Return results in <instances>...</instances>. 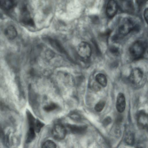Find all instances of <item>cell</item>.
Masks as SVG:
<instances>
[{
    "label": "cell",
    "mask_w": 148,
    "mask_h": 148,
    "mask_svg": "<svg viewBox=\"0 0 148 148\" xmlns=\"http://www.w3.org/2000/svg\"><path fill=\"white\" fill-rule=\"evenodd\" d=\"M111 32V31L110 29H108L105 32L101 34L100 36L102 38H105L107 40Z\"/></svg>",
    "instance_id": "obj_23"
},
{
    "label": "cell",
    "mask_w": 148,
    "mask_h": 148,
    "mask_svg": "<svg viewBox=\"0 0 148 148\" xmlns=\"http://www.w3.org/2000/svg\"><path fill=\"white\" fill-rule=\"evenodd\" d=\"M138 6L140 8L142 7L146 2V0H135Z\"/></svg>",
    "instance_id": "obj_27"
},
{
    "label": "cell",
    "mask_w": 148,
    "mask_h": 148,
    "mask_svg": "<svg viewBox=\"0 0 148 148\" xmlns=\"http://www.w3.org/2000/svg\"><path fill=\"white\" fill-rule=\"evenodd\" d=\"M93 43L95 45V50L97 51V54H98V55H100L101 54V52L99 49L97 45L96 42L95 41H94L93 40Z\"/></svg>",
    "instance_id": "obj_29"
},
{
    "label": "cell",
    "mask_w": 148,
    "mask_h": 148,
    "mask_svg": "<svg viewBox=\"0 0 148 148\" xmlns=\"http://www.w3.org/2000/svg\"><path fill=\"white\" fill-rule=\"evenodd\" d=\"M109 50L110 52L114 55L116 56L118 55L119 53L118 48L115 46H111L110 47Z\"/></svg>",
    "instance_id": "obj_22"
},
{
    "label": "cell",
    "mask_w": 148,
    "mask_h": 148,
    "mask_svg": "<svg viewBox=\"0 0 148 148\" xmlns=\"http://www.w3.org/2000/svg\"><path fill=\"white\" fill-rule=\"evenodd\" d=\"M44 125V124L43 123L38 119L36 120L34 127L35 131L36 132H39Z\"/></svg>",
    "instance_id": "obj_21"
},
{
    "label": "cell",
    "mask_w": 148,
    "mask_h": 148,
    "mask_svg": "<svg viewBox=\"0 0 148 148\" xmlns=\"http://www.w3.org/2000/svg\"><path fill=\"white\" fill-rule=\"evenodd\" d=\"M144 16L145 21L148 24V8H146L144 10Z\"/></svg>",
    "instance_id": "obj_28"
},
{
    "label": "cell",
    "mask_w": 148,
    "mask_h": 148,
    "mask_svg": "<svg viewBox=\"0 0 148 148\" xmlns=\"http://www.w3.org/2000/svg\"><path fill=\"white\" fill-rule=\"evenodd\" d=\"M70 117L75 121H79L81 119L80 116L77 113H73L70 115Z\"/></svg>",
    "instance_id": "obj_25"
},
{
    "label": "cell",
    "mask_w": 148,
    "mask_h": 148,
    "mask_svg": "<svg viewBox=\"0 0 148 148\" xmlns=\"http://www.w3.org/2000/svg\"><path fill=\"white\" fill-rule=\"evenodd\" d=\"M58 108L57 104L53 103H51L48 105L45 106L43 107L44 110L49 112L53 111Z\"/></svg>",
    "instance_id": "obj_18"
},
{
    "label": "cell",
    "mask_w": 148,
    "mask_h": 148,
    "mask_svg": "<svg viewBox=\"0 0 148 148\" xmlns=\"http://www.w3.org/2000/svg\"><path fill=\"white\" fill-rule=\"evenodd\" d=\"M118 5L114 0H109L108 1L106 10L107 16L109 18L113 17L116 14L118 10Z\"/></svg>",
    "instance_id": "obj_8"
},
{
    "label": "cell",
    "mask_w": 148,
    "mask_h": 148,
    "mask_svg": "<svg viewBox=\"0 0 148 148\" xmlns=\"http://www.w3.org/2000/svg\"><path fill=\"white\" fill-rule=\"evenodd\" d=\"M4 34L6 38L9 40H13L15 38L17 34L16 28L12 25H9L5 28Z\"/></svg>",
    "instance_id": "obj_11"
},
{
    "label": "cell",
    "mask_w": 148,
    "mask_h": 148,
    "mask_svg": "<svg viewBox=\"0 0 148 148\" xmlns=\"http://www.w3.org/2000/svg\"><path fill=\"white\" fill-rule=\"evenodd\" d=\"M51 134L54 139L57 140H61L65 137L66 130L63 125L57 124L53 126Z\"/></svg>",
    "instance_id": "obj_5"
},
{
    "label": "cell",
    "mask_w": 148,
    "mask_h": 148,
    "mask_svg": "<svg viewBox=\"0 0 148 148\" xmlns=\"http://www.w3.org/2000/svg\"><path fill=\"white\" fill-rule=\"evenodd\" d=\"M122 2L124 1H126L127 0H120Z\"/></svg>",
    "instance_id": "obj_30"
},
{
    "label": "cell",
    "mask_w": 148,
    "mask_h": 148,
    "mask_svg": "<svg viewBox=\"0 0 148 148\" xmlns=\"http://www.w3.org/2000/svg\"><path fill=\"white\" fill-rule=\"evenodd\" d=\"M100 85L97 82H95L93 84L92 88L95 91H98L100 90L101 87L99 86Z\"/></svg>",
    "instance_id": "obj_26"
},
{
    "label": "cell",
    "mask_w": 148,
    "mask_h": 148,
    "mask_svg": "<svg viewBox=\"0 0 148 148\" xmlns=\"http://www.w3.org/2000/svg\"><path fill=\"white\" fill-rule=\"evenodd\" d=\"M138 26L131 19L125 18L121 21L118 27V34L115 35L118 39L127 35L130 32L137 31Z\"/></svg>",
    "instance_id": "obj_1"
},
{
    "label": "cell",
    "mask_w": 148,
    "mask_h": 148,
    "mask_svg": "<svg viewBox=\"0 0 148 148\" xmlns=\"http://www.w3.org/2000/svg\"><path fill=\"white\" fill-rule=\"evenodd\" d=\"M47 40L53 48L61 53H65V51L63 47L60 42L57 40L51 38H48Z\"/></svg>",
    "instance_id": "obj_12"
},
{
    "label": "cell",
    "mask_w": 148,
    "mask_h": 148,
    "mask_svg": "<svg viewBox=\"0 0 148 148\" xmlns=\"http://www.w3.org/2000/svg\"><path fill=\"white\" fill-rule=\"evenodd\" d=\"M126 106L125 99L124 95L122 93H119L117 96L116 108L118 112L120 113L123 112Z\"/></svg>",
    "instance_id": "obj_9"
},
{
    "label": "cell",
    "mask_w": 148,
    "mask_h": 148,
    "mask_svg": "<svg viewBox=\"0 0 148 148\" xmlns=\"http://www.w3.org/2000/svg\"><path fill=\"white\" fill-rule=\"evenodd\" d=\"M67 127L71 132L73 134H81L84 133L87 129L85 125L78 126L76 125L68 124Z\"/></svg>",
    "instance_id": "obj_10"
},
{
    "label": "cell",
    "mask_w": 148,
    "mask_h": 148,
    "mask_svg": "<svg viewBox=\"0 0 148 148\" xmlns=\"http://www.w3.org/2000/svg\"><path fill=\"white\" fill-rule=\"evenodd\" d=\"M20 19L21 22L25 25L32 27L34 25V21L31 17L29 12L25 6L23 7L21 10Z\"/></svg>",
    "instance_id": "obj_7"
},
{
    "label": "cell",
    "mask_w": 148,
    "mask_h": 148,
    "mask_svg": "<svg viewBox=\"0 0 148 148\" xmlns=\"http://www.w3.org/2000/svg\"><path fill=\"white\" fill-rule=\"evenodd\" d=\"M136 120L138 127L148 132V114L143 111L139 112L137 114Z\"/></svg>",
    "instance_id": "obj_6"
},
{
    "label": "cell",
    "mask_w": 148,
    "mask_h": 148,
    "mask_svg": "<svg viewBox=\"0 0 148 148\" xmlns=\"http://www.w3.org/2000/svg\"><path fill=\"white\" fill-rule=\"evenodd\" d=\"M111 121L112 119L110 117L107 116L103 121V125L104 126H106L111 123Z\"/></svg>",
    "instance_id": "obj_24"
},
{
    "label": "cell",
    "mask_w": 148,
    "mask_h": 148,
    "mask_svg": "<svg viewBox=\"0 0 148 148\" xmlns=\"http://www.w3.org/2000/svg\"><path fill=\"white\" fill-rule=\"evenodd\" d=\"M77 52L82 58L87 59L90 58L92 54V49L90 44L88 42H81L77 47Z\"/></svg>",
    "instance_id": "obj_4"
},
{
    "label": "cell",
    "mask_w": 148,
    "mask_h": 148,
    "mask_svg": "<svg viewBox=\"0 0 148 148\" xmlns=\"http://www.w3.org/2000/svg\"><path fill=\"white\" fill-rule=\"evenodd\" d=\"M125 141L126 143L129 145H132L134 143V136L131 132H128L125 134Z\"/></svg>",
    "instance_id": "obj_16"
},
{
    "label": "cell",
    "mask_w": 148,
    "mask_h": 148,
    "mask_svg": "<svg viewBox=\"0 0 148 148\" xmlns=\"http://www.w3.org/2000/svg\"><path fill=\"white\" fill-rule=\"evenodd\" d=\"M105 105V101H100L97 103L95 107V109L97 112H101L103 109Z\"/></svg>",
    "instance_id": "obj_19"
},
{
    "label": "cell",
    "mask_w": 148,
    "mask_h": 148,
    "mask_svg": "<svg viewBox=\"0 0 148 148\" xmlns=\"http://www.w3.org/2000/svg\"><path fill=\"white\" fill-rule=\"evenodd\" d=\"M147 48V43L141 40H137L132 43L129 49L132 59L138 60L143 57Z\"/></svg>",
    "instance_id": "obj_2"
},
{
    "label": "cell",
    "mask_w": 148,
    "mask_h": 148,
    "mask_svg": "<svg viewBox=\"0 0 148 148\" xmlns=\"http://www.w3.org/2000/svg\"><path fill=\"white\" fill-rule=\"evenodd\" d=\"M143 73L139 68H136L131 71L129 77V80L134 86H140L143 78Z\"/></svg>",
    "instance_id": "obj_3"
},
{
    "label": "cell",
    "mask_w": 148,
    "mask_h": 148,
    "mask_svg": "<svg viewBox=\"0 0 148 148\" xmlns=\"http://www.w3.org/2000/svg\"><path fill=\"white\" fill-rule=\"evenodd\" d=\"M56 147V145L54 142L50 140H47L42 145V148H54Z\"/></svg>",
    "instance_id": "obj_20"
},
{
    "label": "cell",
    "mask_w": 148,
    "mask_h": 148,
    "mask_svg": "<svg viewBox=\"0 0 148 148\" xmlns=\"http://www.w3.org/2000/svg\"><path fill=\"white\" fill-rule=\"evenodd\" d=\"M35 130L33 128H29L26 134L25 142L28 143L32 142L36 136Z\"/></svg>",
    "instance_id": "obj_15"
},
{
    "label": "cell",
    "mask_w": 148,
    "mask_h": 148,
    "mask_svg": "<svg viewBox=\"0 0 148 148\" xmlns=\"http://www.w3.org/2000/svg\"><path fill=\"white\" fill-rule=\"evenodd\" d=\"M26 114L29 128H32L34 129L36 120L35 119L31 112L28 110L26 111Z\"/></svg>",
    "instance_id": "obj_17"
},
{
    "label": "cell",
    "mask_w": 148,
    "mask_h": 148,
    "mask_svg": "<svg viewBox=\"0 0 148 148\" xmlns=\"http://www.w3.org/2000/svg\"><path fill=\"white\" fill-rule=\"evenodd\" d=\"M95 80L101 86L105 87L107 84V80L105 75L103 74H97L95 76Z\"/></svg>",
    "instance_id": "obj_14"
},
{
    "label": "cell",
    "mask_w": 148,
    "mask_h": 148,
    "mask_svg": "<svg viewBox=\"0 0 148 148\" xmlns=\"http://www.w3.org/2000/svg\"><path fill=\"white\" fill-rule=\"evenodd\" d=\"M14 5V0H0L1 8L3 10H10L13 8Z\"/></svg>",
    "instance_id": "obj_13"
}]
</instances>
